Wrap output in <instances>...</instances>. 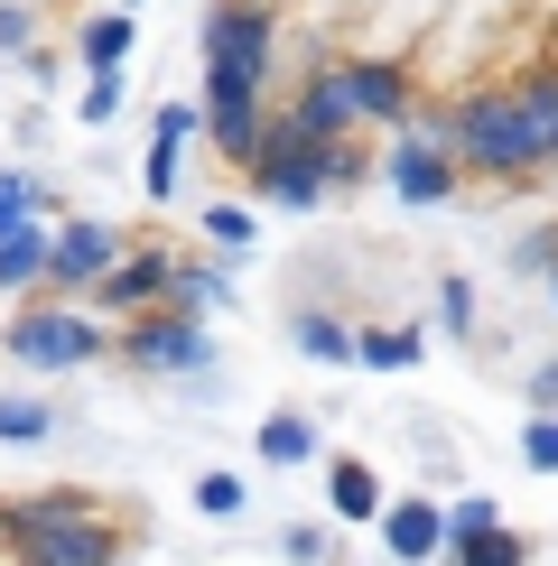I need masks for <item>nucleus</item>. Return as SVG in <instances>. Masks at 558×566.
<instances>
[{"label": "nucleus", "instance_id": "nucleus-1", "mask_svg": "<svg viewBox=\"0 0 558 566\" xmlns=\"http://www.w3.org/2000/svg\"><path fill=\"white\" fill-rule=\"evenodd\" d=\"M251 10L270 29V65L242 75L251 93L335 56H382L410 84V122L465 103V93L558 84V0H251ZM205 75H224V65H205Z\"/></svg>", "mask_w": 558, "mask_h": 566}, {"label": "nucleus", "instance_id": "nucleus-2", "mask_svg": "<svg viewBox=\"0 0 558 566\" xmlns=\"http://www.w3.org/2000/svg\"><path fill=\"white\" fill-rule=\"evenodd\" d=\"M10 353H19L29 371H75V363H93V353H103V335H93L84 316H65V306H38V316L10 325Z\"/></svg>", "mask_w": 558, "mask_h": 566}, {"label": "nucleus", "instance_id": "nucleus-3", "mask_svg": "<svg viewBox=\"0 0 558 566\" xmlns=\"http://www.w3.org/2000/svg\"><path fill=\"white\" fill-rule=\"evenodd\" d=\"M112 548H122V538L93 521V511H75V521H46V530L19 538V557H29V566H112Z\"/></svg>", "mask_w": 558, "mask_h": 566}, {"label": "nucleus", "instance_id": "nucleus-4", "mask_svg": "<svg viewBox=\"0 0 558 566\" xmlns=\"http://www.w3.org/2000/svg\"><path fill=\"white\" fill-rule=\"evenodd\" d=\"M131 363H149V371H196L205 363V325H196V306H186V316H140L131 325Z\"/></svg>", "mask_w": 558, "mask_h": 566}, {"label": "nucleus", "instance_id": "nucleus-5", "mask_svg": "<svg viewBox=\"0 0 558 566\" xmlns=\"http://www.w3.org/2000/svg\"><path fill=\"white\" fill-rule=\"evenodd\" d=\"M158 297H177V261H168V251H131V261H112L103 306H122V316H149Z\"/></svg>", "mask_w": 558, "mask_h": 566}, {"label": "nucleus", "instance_id": "nucleus-6", "mask_svg": "<svg viewBox=\"0 0 558 566\" xmlns=\"http://www.w3.org/2000/svg\"><path fill=\"white\" fill-rule=\"evenodd\" d=\"M112 261H122V242H112L103 223H65L56 232V270H46V279H65V289H103Z\"/></svg>", "mask_w": 558, "mask_h": 566}, {"label": "nucleus", "instance_id": "nucleus-7", "mask_svg": "<svg viewBox=\"0 0 558 566\" xmlns=\"http://www.w3.org/2000/svg\"><path fill=\"white\" fill-rule=\"evenodd\" d=\"M456 566H521V538L494 521V502H456Z\"/></svg>", "mask_w": 558, "mask_h": 566}, {"label": "nucleus", "instance_id": "nucleus-8", "mask_svg": "<svg viewBox=\"0 0 558 566\" xmlns=\"http://www.w3.org/2000/svg\"><path fill=\"white\" fill-rule=\"evenodd\" d=\"M382 538H391V557H437V548H447V538H456V521H447V511H437V502H391L382 511Z\"/></svg>", "mask_w": 558, "mask_h": 566}, {"label": "nucleus", "instance_id": "nucleus-9", "mask_svg": "<svg viewBox=\"0 0 558 566\" xmlns=\"http://www.w3.org/2000/svg\"><path fill=\"white\" fill-rule=\"evenodd\" d=\"M56 270V232H0V289H29V279H46Z\"/></svg>", "mask_w": 558, "mask_h": 566}, {"label": "nucleus", "instance_id": "nucleus-10", "mask_svg": "<svg viewBox=\"0 0 558 566\" xmlns=\"http://www.w3.org/2000/svg\"><path fill=\"white\" fill-rule=\"evenodd\" d=\"M298 353L308 363H363V335H344L335 316H298Z\"/></svg>", "mask_w": 558, "mask_h": 566}, {"label": "nucleus", "instance_id": "nucleus-11", "mask_svg": "<svg viewBox=\"0 0 558 566\" xmlns=\"http://www.w3.org/2000/svg\"><path fill=\"white\" fill-rule=\"evenodd\" d=\"M261 455H270V464H308V455H317V428H308V418H270V428H261Z\"/></svg>", "mask_w": 558, "mask_h": 566}, {"label": "nucleus", "instance_id": "nucleus-12", "mask_svg": "<svg viewBox=\"0 0 558 566\" xmlns=\"http://www.w3.org/2000/svg\"><path fill=\"white\" fill-rule=\"evenodd\" d=\"M363 363H372V371H410V363H418V335H401V325H372V335H363Z\"/></svg>", "mask_w": 558, "mask_h": 566}, {"label": "nucleus", "instance_id": "nucleus-13", "mask_svg": "<svg viewBox=\"0 0 558 566\" xmlns=\"http://www.w3.org/2000/svg\"><path fill=\"white\" fill-rule=\"evenodd\" d=\"M335 511H344V521H372V511H382V492H372L363 464H335Z\"/></svg>", "mask_w": 558, "mask_h": 566}, {"label": "nucleus", "instance_id": "nucleus-14", "mask_svg": "<svg viewBox=\"0 0 558 566\" xmlns=\"http://www.w3.org/2000/svg\"><path fill=\"white\" fill-rule=\"evenodd\" d=\"M46 437V409L38 399H0V446H38Z\"/></svg>", "mask_w": 558, "mask_h": 566}, {"label": "nucleus", "instance_id": "nucleus-15", "mask_svg": "<svg viewBox=\"0 0 558 566\" xmlns=\"http://www.w3.org/2000/svg\"><path fill=\"white\" fill-rule=\"evenodd\" d=\"M196 502L215 511V521H232V511H242V474H205V483H196Z\"/></svg>", "mask_w": 558, "mask_h": 566}, {"label": "nucleus", "instance_id": "nucleus-16", "mask_svg": "<svg viewBox=\"0 0 558 566\" xmlns=\"http://www.w3.org/2000/svg\"><path fill=\"white\" fill-rule=\"evenodd\" d=\"M521 455L540 464V474H558V418H530V428H521Z\"/></svg>", "mask_w": 558, "mask_h": 566}, {"label": "nucleus", "instance_id": "nucleus-17", "mask_svg": "<svg viewBox=\"0 0 558 566\" xmlns=\"http://www.w3.org/2000/svg\"><path fill=\"white\" fill-rule=\"evenodd\" d=\"M205 232H215V242H232V251H242V242H251V214H242V205H224V214H205Z\"/></svg>", "mask_w": 558, "mask_h": 566}, {"label": "nucleus", "instance_id": "nucleus-18", "mask_svg": "<svg viewBox=\"0 0 558 566\" xmlns=\"http://www.w3.org/2000/svg\"><path fill=\"white\" fill-rule=\"evenodd\" d=\"M19 223H29V186L0 177V232H19Z\"/></svg>", "mask_w": 558, "mask_h": 566}]
</instances>
